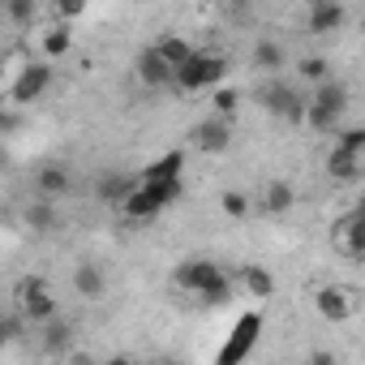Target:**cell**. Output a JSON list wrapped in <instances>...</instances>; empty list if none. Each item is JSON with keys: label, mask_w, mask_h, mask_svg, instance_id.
Wrapping results in <instances>:
<instances>
[{"label": "cell", "mask_w": 365, "mask_h": 365, "mask_svg": "<svg viewBox=\"0 0 365 365\" xmlns=\"http://www.w3.org/2000/svg\"><path fill=\"white\" fill-rule=\"evenodd\" d=\"M344 108H348V86L344 82H322L314 95H309V129H318V133H331V129H339V116H344Z\"/></svg>", "instance_id": "1"}, {"label": "cell", "mask_w": 365, "mask_h": 365, "mask_svg": "<svg viewBox=\"0 0 365 365\" xmlns=\"http://www.w3.org/2000/svg\"><path fill=\"white\" fill-rule=\"evenodd\" d=\"M258 335H262V314H254V309H245L241 318H237V327L228 331V339H224V348H220V356H215V365H241L250 352H254V344H258Z\"/></svg>", "instance_id": "2"}, {"label": "cell", "mask_w": 365, "mask_h": 365, "mask_svg": "<svg viewBox=\"0 0 365 365\" xmlns=\"http://www.w3.org/2000/svg\"><path fill=\"white\" fill-rule=\"evenodd\" d=\"M262 108H267L271 116H279V120H292V125L309 116V99H305V95H301L297 86L279 82V78L262 86Z\"/></svg>", "instance_id": "3"}, {"label": "cell", "mask_w": 365, "mask_h": 365, "mask_svg": "<svg viewBox=\"0 0 365 365\" xmlns=\"http://www.w3.org/2000/svg\"><path fill=\"white\" fill-rule=\"evenodd\" d=\"M228 78V61L220 52H198L185 69H176V86L180 91H202V86H215Z\"/></svg>", "instance_id": "4"}, {"label": "cell", "mask_w": 365, "mask_h": 365, "mask_svg": "<svg viewBox=\"0 0 365 365\" xmlns=\"http://www.w3.org/2000/svg\"><path fill=\"white\" fill-rule=\"evenodd\" d=\"M220 279H228V275H224L220 262H211V258H190V262H180V267L172 271V284H176L180 292H194V297H202V292L215 288Z\"/></svg>", "instance_id": "5"}, {"label": "cell", "mask_w": 365, "mask_h": 365, "mask_svg": "<svg viewBox=\"0 0 365 365\" xmlns=\"http://www.w3.org/2000/svg\"><path fill=\"white\" fill-rule=\"evenodd\" d=\"M48 86H52V65H48V61H35V65H26V69L18 73V82L9 86V99H14V103H35Z\"/></svg>", "instance_id": "6"}, {"label": "cell", "mask_w": 365, "mask_h": 365, "mask_svg": "<svg viewBox=\"0 0 365 365\" xmlns=\"http://www.w3.org/2000/svg\"><path fill=\"white\" fill-rule=\"evenodd\" d=\"M133 69H138V82H142V86H155V91H159V86H176V73H172V65L159 56V48H155V43L138 52Z\"/></svg>", "instance_id": "7"}, {"label": "cell", "mask_w": 365, "mask_h": 365, "mask_svg": "<svg viewBox=\"0 0 365 365\" xmlns=\"http://www.w3.org/2000/svg\"><path fill=\"white\" fill-rule=\"evenodd\" d=\"M22 314H26L31 322H52V318H61V314H56V301H52V292H48L43 279H26V284H22Z\"/></svg>", "instance_id": "8"}, {"label": "cell", "mask_w": 365, "mask_h": 365, "mask_svg": "<svg viewBox=\"0 0 365 365\" xmlns=\"http://www.w3.org/2000/svg\"><path fill=\"white\" fill-rule=\"evenodd\" d=\"M194 142H198L207 155H224V150L232 146V120H224V116H207V120L194 129Z\"/></svg>", "instance_id": "9"}, {"label": "cell", "mask_w": 365, "mask_h": 365, "mask_svg": "<svg viewBox=\"0 0 365 365\" xmlns=\"http://www.w3.org/2000/svg\"><path fill=\"white\" fill-rule=\"evenodd\" d=\"M138 185H142V176H133V172H103L99 176V198L108 207H125Z\"/></svg>", "instance_id": "10"}, {"label": "cell", "mask_w": 365, "mask_h": 365, "mask_svg": "<svg viewBox=\"0 0 365 365\" xmlns=\"http://www.w3.org/2000/svg\"><path fill=\"white\" fill-rule=\"evenodd\" d=\"M39 344H43V352H52V356H73V322H69V318L43 322Z\"/></svg>", "instance_id": "11"}, {"label": "cell", "mask_w": 365, "mask_h": 365, "mask_svg": "<svg viewBox=\"0 0 365 365\" xmlns=\"http://www.w3.org/2000/svg\"><path fill=\"white\" fill-rule=\"evenodd\" d=\"M348 22V9L335 5V0H314L309 5V35H331Z\"/></svg>", "instance_id": "12"}, {"label": "cell", "mask_w": 365, "mask_h": 365, "mask_svg": "<svg viewBox=\"0 0 365 365\" xmlns=\"http://www.w3.org/2000/svg\"><path fill=\"white\" fill-rule=\"evenodd\" d=\"M35 190L52 202V198H61V194H69V190H73V172H69V168H61V163H43V168L35 172Z\"/></svg>", "instance_id": "13"}, {"label": "cell", "mask_w": 365, "mask_h": 365, "mask_svg": "<svg viewBox=\"0 0 365 365\" xmlns=\"http://www.w3.org/2000/svg\"><path fill=\"white\" fill-rule=\"evenodd\" d=\"M314 309L327 318V322H344L348 314H352V297L344 292V288H318V297H314Z\"/></svg>", "instance_id": "14"}, {"label": "cell", "mask_w": 365, "mask_h": 365, "mask_svg": "<svg viewBox=\"0 0 365 365\" xmlns=\"http://www.w3.org/2000/svg\"><path fill=\"white\" fill-rule=\"evenodd\" d=\"M335 245L348 250L352 258H365V215H348L344 224H335Z\"/></svg>", "instance_id": "15"}, {"label": "cell", "mask_w": 365, "mask_h": 365, "mask_svg": "<svg viewBox=\"0 0 365 365\" xmlns=\"http://www.w3.org/2000/svg\"><path fill=\"white\" fill-rule=\"evenodd\" d=\"M327 176L339 180V185H348V180H361V155H348V150H331L327 155Z\"/></svg>", "instance_id": "16"}, {"label": "cell", "mask_w": 365, "mask_h": 365, "mask_svg": "<svg viewBox=\"0 0 365 365\" xmlns=\"http://www.w3.org/2000/svg\"><path fill=\"white\" fill-rule=\"evenodd\" d=\"M73 288H78V297L99 301V297H103V288H108V279H103V271H99L95 262H82V267L73 271Z\"/></svg>", "instance_id": "17"}, {"label": "cell", "mask_w": 365, "mask_h": 365, "mask_svg": "<svg viewBox=\"0 0 365 365\" xmlns=\"http://www.w3.org/2000/svg\"><path fill=\"white\" fill-rule=\"evenodd\" d=\"M180 168H185V155L168 150V155H159L155 163L142 168V180H180Z\"/></svg>", "instance_id": "18"}, {"label": "cell", "mask_w": 365, "mask_h": 365, "mask_svg": "<svg viewBox=\"0 0 365 365\" xmlns=\"http://www.w3.org/2000/svg\"><path fill=\"white\" fill-rule=\"evenodd\" d=\"M155 48H159V56H163V61L172 65V73H176V69H185V65H190V61L198 56V52H194V48L185 43V39H180V35H163V39H159Z\"/></svg>", "instance_id": "19"}, {"label": "cell", "mask_w": 365, "mask_h": 365, "mask_svg": "<svg viewBox=\"0 0 365 365\" xmlns=\"http://www.w3.org/2000/svg\"><path fill=\"white\" fill-rule=\"evenodd\" d=\"M241 284L258 297V301H267V297H275V275L267 271V267H245L241 271Z\"/></svg>", "instance_id": "20"}, {"label": "cell", "mask_w": 365, "mask_h": 365, "mask_svg": "<svg viewBox=\"0 0 365 365\" xmlns=\"http://www.w3.org/2000/svg\"><path fill=\"white\" fill-rule=\"evenodd\" d=\"M254 65L267 69V73L284 69V48H279L275 39H258V43H254Z\"/></svg>", "instance_id": "21"}, {"label": "cell", "mask_w": 365, "mask_h": 365, "mask_svg": "<svg viewBox=\"0 0 365 365\" xmlns=\"http://www.w3.org/2000/svg\"><path fill=\"white\" fill-rule=\"evenodd\" d=\"M262 207H267L271 215H284V211L292 207V185H288V180H271V185H267V198H262Z\"/></svg>", "instance_id": "22"}, {"label": "cell", "mask_w": 365, "mask_h": 365, "mask_svg": "<svg viewBox=\"0 0 365 365\" xmlns=\"http://www.w3.org/2000/svg\"><path fill=\"white\" fill-rule=\"evenodd\" d=\"M26 224H31L35 232H52V228H56V207H52L48 198H43V202H35V207L26 211Z\"/></svg>", "instance_id": "23"}, {"label": "cell", "mask_w": 365, "mask_h": 365, "mask_svg": "<svg viewBox=\"0 0 365 365\" xmlns=\"http://www.w3.org/2000/svg\"><path fill=\"white\" fill-rule=\"evenodd\" d=\"M228 301H232V284H228V279H220L215 288H207V292L198 297L202 309H220V305H228Z\"/></svg>", "instance_id": "24"}, {"label": "cell", "mask_w": 365, "mask_h": 365, "mask_svg": "<svg viewBox=\"0 0 365 365\" xmlns=\"http://www.w3.org/2000/svg\"><path fill=\"white\" fill-rule=\"evenodd\" d=\"M301 78H309V82L322 86V82H331V65H327L322 56H305V61H301Z\"/></svg>", "instance_id": "25"}, {"label": "cell", "mask_w": 365, "mask_h": 365, "mask_svg": "<svg viewBox=\"0 0 365 365\" xmlns=\"http://www.w3.org/2000/svg\"><path fill=\"white\" fill-rule=\"evenodd\" d=\"M5 18L18 22V26L35 22V0H9V5H5Z\"/></svg>", "instance_id": "26"}, {"label": "cell", "mask_w": 365, "mask_h": 365, "mask_svg": "<svg viewBox=\"0 0 365 365\" xmlns=\"http://www.w3.org/2000/svg\"><path fill=\"white\" fill-rule=\"evenodd\" d=\"M43 52H48V56H65V52H69V31H65V26H52V31L43 35Z\"/></svg>", "instance_id": "27"}, {"label": "cell", "mask_w": 365, "mask_h": 365, "mask_svg": "<svg viewBox=\"0 0 365 365\" xmlns=\"http://www.w3.org/2000/svg\"><path fill=\"white\" fill-rule=\"evenodd\" d=\"M220 207H224V215H232V220H245V215H250V198L237 194V190H228V194L220 198Z\"/></svg>", "instance_id": "28"}, {"label": "cell", "mask_w": 365, "mask_h": 365, "mask_svg": "<svg viewBox=\"0 0 365 365\" xmlns=\"http://www.w3.org/2000/svg\"><path fill=\"white\" fill-rule=\"evenodd\" d=\"M215 116H224V120H232V112H237V103H241V95L237 91H215Z\"/></svg>", "instance_id": "29"}, {"label": "cell", "mask_w": 365, "mask_h": 365, "mask_svg": "<svg viewBox=\"0 0 365 365\" xmlns=\"http://www.w3.org/2000/svg\"><path fill=\"white\" fill-rule=\"evenodd\" d=\"M335 146L348 150V155H361L365 150V129H339V142Z\"/></svg>", "instance_id": "30"}, {"label": "cell", "mask_w": 365, "mask_h": 365, "mask_svg": "<svg viewBox=\"0 0 365 365\" xmlns=\"http://www.w3.org/2000/svg\"><path fill=\"white\" fill-rule=\"evenodd\" d=\"M22 339V314H9L5 318V344H18Z\"/></svg>", "instance_id": "31"}, {"label": "cell", "mask_w": 365, "mask_h": 365, "mask_svg": "<svg viewBox=\"0 0 365 365\" xmlns=\"http://www.w3.org/2000/svg\"><path fill=\"white\" fill-rule=\"evenodd\" d=\"M82 9H86L82 0H61V5H56V14H61V18H78Z\"/></svg>", "instance_id": "32"}, {"label": "cell", "mask_w": 365, "mask_h": 365, "mask_svg": "<svg viewBox=\"0 0 365 365\" xmlns=\"http://www.w3.org/2000/svg\"><path fill=\"white\" fill-rule=\"evenodd\" d=\"M305 365H335V356H331V352H314Z\"/></svg>", "instance_id": "33"}, {"label": "cell", "mask_w": 365, "mask_h": 365, "mask_svg": "<svg viewBox=\"0 0 365 365\" xmlns=\"http://www.w3.org/2000/svg\"><path fill=\"white\" fill-rule=\"evenodd\" d=\"M0 129L14 133V129H18V116H14V112H5V116H0Z\"/></svg>", "instance_id": "34"}, {"label": "cell", "mask_w": 365, "mask_h": 365, "mask_svg": "<svg viewBox=\"0 0 365 365\" xmlns=\"http://www.w3.org/2000/svg\"><path fill=\"white\" fill-rule=\"evenodd\" d=\"M69 365H95V361H91L86 352H73V356H69Z\"/></svg>", "instance_id": "35"}, {"label": "cell", "mask_w": 365, "mask_h": 365, "mask_svg": "<svg viewBox=\"0 0 365 365\" xmlns=\"http://www.w3.org/2000/svg\"><path fill=\"white\" fill-rule=\"evenodd\" d=\"M103 365H133L129 356H112V361H103Z\"/></svg>", "instance_id": "36"}, {"label": "cell", "mask_w": 365, "mask_h": 365, "mask_svg": "<svg viewBox=\"0 0 365 365\" xmlns=\"http://www.w3.org/2000/svg\"><path fill=\"white\" fill-rule=\"evenodd\" d=\"M356 215H365V194H361V202H356Z\"/></svg>", "instance_id": "37"}, {"label": "cell", "mask_w": 365, "mask_h": 365, "mask_svg": "<svg viewBox=\"0 0 365 365\" xmlns=\"http://www.w3.org/2000/svg\"><path fill=\"white\" fill-rule=\"evenodd\" d=\"M361 31H365V22H361Z\"/></svg>", "instance_id": "38"}]
</instances>
